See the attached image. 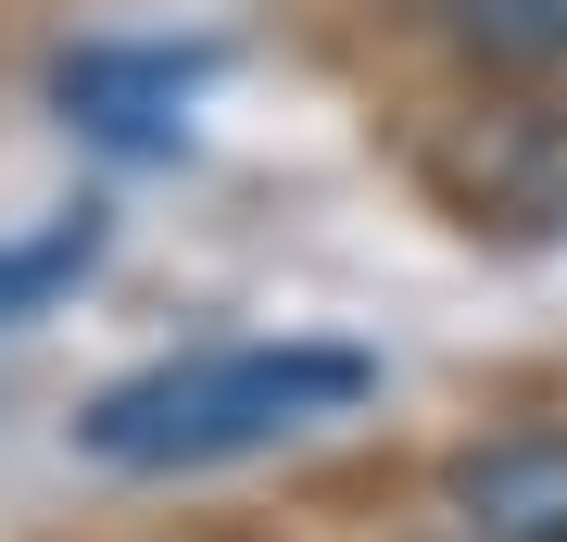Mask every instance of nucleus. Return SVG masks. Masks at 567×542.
Listing matches in <instances>:
<instances>
[{
    "label": "nucleus",
    "instance_id": "f257e3e1",
    "mask_svg": "<svg viewBox=\"0 0 567 542\" xmlns=\"http://www.w3.org/2000/svg\"><path fill=\"white\" fill-rule=\"evenodd\" d=\"M379 391V366L341 341H215V354H164L126 366L76 403V454L126 467V480H177V467H240L265 442H303L341 403Z\"/></svg>",
    "mask_w": 567,
    "mask_h": 542
},
{
    "label": "nucleus",
    "instance_id": "f03ea898",
    "mask_svg": "<svg viewBox=\"0 0 567 542\" xmlns=\"http://www.w3.org/2000/svg\"><path fill=\"white\" fill-rule=\"evenodd\" d=\"M442 504L466 542H567V429H492L442 454Z\"/></svg>",
    "mask_w": 567,
    "mask_h": 542
},
{
    "label": "nucleus",
    "instance_id": "7ed1b4c3",
    "mask_svg": "<svg viewBox=\"0 0 567 542\" xmlns=\"http://www.w3.org/2000/svg\"><path fill=\"white\" fill-rule=\"evenodd\" d=\"M429 25L492 76H567V0H429Z\"/></svg>",
    "mask_w": 567,
    "mask_h": 542
},
{
    "label": "nucleus",
    "instance_id": "20e7f679",
    "mask_svg": "<svg viewBox=\"0 0 567 542\" xmlns=\"http://www.w3.org/2000/svg\"><path fill=\"white\" fill-rule=\"evenodd\" d=\"M189 76H203V51H89V63H63V101L126 126V114H164Z\"/></svg>",
    "mask_w": 567,
    "mask_h": 542
},
{
    "label": "nucleus",
    "instance_id": "39448f33",
    "mask_svg": "<svg viewBox=\"0 0 567 542\" xmlns=\"http://www.w3.org/2000/svg\"><path fill=\"white\" fill-rule=\"evenodd\" d=\"M76 265H89V215L51 227V241H25V253H0V316H25V303H39L51 278H76Z\"/></svg>",
    "mask_w": 567,
    "mask_h": 542
},
{
    "label": "nucleus",
    "instance_id": "423d86ee",
    "mask_svg": "<svg viewBox=\"0 0 567 542\" xmlns=\"http://www.w3.org/2000/svg\"><path fill=\"white\" fill-rule=\"evenodd\" d=\"M454 542H466V530H454Z\"/></svg>",
    "mask_w": 567,
    "mask_h": 542
}]
</instances>
